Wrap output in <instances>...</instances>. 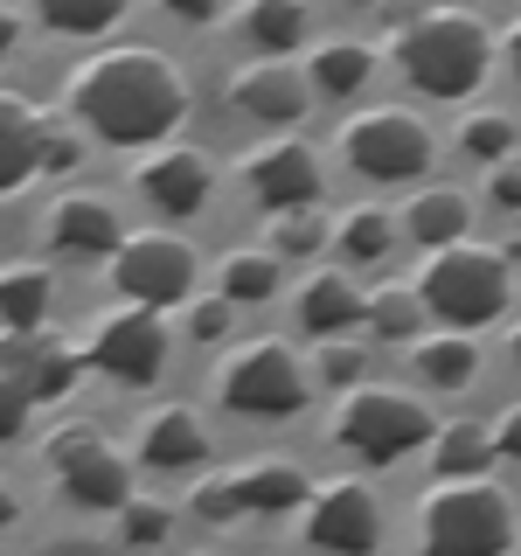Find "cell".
<instances>
[{
  "mask_svg": "<svg viewBox=\"0 0 521 556\" xmlns=\"http://www.w3.org/2000/svg\"><path fill=\"white\" fill-rule=\"evenodd\" d=\"M514 355H521V327H514Z\"/></svg>",
  "mask_w": 521,
  "mask_h": 556,
  "instance_id": "obj_44",
  "label": "cell"
},
{
  "mask_svg": "<svg viewBox=\"0 0 521 556\" xmlns=\"http://www.w3.org/2000/svg\"><path fill=\"white\" fill-rule=\"evenodd\" d=\"M417 292H424V306L439 313L445 327H486V320L508 313L514 278H508V257L500 251H486V243H452V251L424 257Z\"/></svg>",
  "mask_w": 521,
  "mask_h": 556,
  "instance_id": "obj_4",
  "label": "cell"
},
{
  "mask_svg": "<svg viewBox=\"0 0 521 556\" xmlns=\"http://www.w3.org/2000/svg\"><path fill=\"white\" fill-rule=\"evenodd\" d=\"M486 459H494V431L473 425V417H452V425H439V439H431V466L445 480H486Z\"/></svg>",
  "mask_w": 521,
  "mask_h": 556,
  "instance_id": "obj_24",
  "label": "cell"
},
{
  "mask_svg": "<svg viewBox=\"0 0 521 556\" xmlns=\"http://www.w3.org/2000/svg\"><path fill=\"white\" fill-rule=\"evenodd\" d=\"M49 243L69 257H118L126 251V223L104 195H63L49 208Z\"/></svg>",
  "mask_w": 521,
  "mask_h": 556,
  "instance_id": "obj_17",
  "label": "cell"
},
{
  "mask_svg": "<svg viewBox=\"0 0 521 556\" xmlns=\"http://www.w3.org/2000/svg\"><path fill=\"white\" fill-rule=\"evenodd\" d=\"M417 535L431 556H508L514 501L494 480H439L417 501Z\"/></svg>",
  "mask_w": 521,
  "mask_h": 556,
  "instance_id": "obj_3",
  "label": "cell"
},
{
  "mask_svg": "<svg viewBox=\"0 0 521 556\" xmlns=\"http://www.w3.org/2000/svg\"><path fill=\"white\" fill-rule=\"evenodd\" d=\"M327 237H334V223H327L320 208H292V216H278V223H271V243H278V257H313Z\"/></svg>",
  "mask_w": 521,
  "mask_h": 556,
  "instance_id": "obj_33",
  "label": "cell"
},
{
  "mask_svg": "<svg viewBox=\"0 0 521 556\" xmlns=\"http://www.w3.org/2000/svg\"><path fill=\"white\" fill-rule=\"evenodd\" d=\"M404 230L424 243V251H452V243H466V223H473V202L459 195V188H417L404 216Z\"/></svg>",
  "mask_w": 521,
  "mask_h": 556,
  "instance_id": "obj_20",
  "label": "cell"
},
{
  "mask_svg": "<svg viewBox=\"0 0 521 556\" xmlns=\"http://www.w3.org/2000/svg\"><path fill=\"white\" fill-rule=\"evenodd\" d=\"M494 452H500V459H521V404H514V410H500V425H494Z\"/></svg>",
  "mask_w": 521,
  "mask_h": 556,
  "instance_id": "obj_38",
  "label": "cell"
},
{
  "mask_svg": "<svg viewBox=\"0 0 521 556\" xmlns=\"http://www.w3.org/2000/svg\"><path fill=\"white\" fill-rule=\"evenodd\" d=\"M355 320H369V292L355 286L347 271H320V278H306V292H300V327L313 341H341Z\"/></svg>",
  "mask_w": 521,
  "mask_h": 556,
  "instance_id": "obj_18",
  "label": "cell"
},
{
  "mask_svg": "<svg viewBox=\"0 0 521 556\" xmlns=\"http://www.w3.org/2000/svg\"><path fill=\"white\" fill-rule=\"evenodd\" d=\"M508 63H514V77H521V22L508 28Z\"/></svg>",
  "mask_w": 521,
  "mask_h": 556,
  "instance_id": "obj_43",
  "label": "cell"
},
{
  "mask_svg": "<svg viewBox=\"0 0 521 556\" xmlns=\"http://www.w3.org/2000/svg\"><path fill=\"white\" fill-rule=\"evenodd\" d=\"M243 188H251L265 208L292 216V208L320 202V153L306 139H265V147L243 153Z\"/></svg>",
  "mask_w": 521,
  "mask_h": 556,
  "instance_id": "obj_12",
  "label": "cell"
},
{
  "mask_svg": "<svg viewBox=\"0 0 521 556\" xmlns=\"http://www.w3.org/2000/svg\"><path fill=\"white\" fill-rule=\"evenodd\" d=\"M306 77H313V91H320V98H355L361 84L376 77V49L369 42H347V35H341V42H320V56L306 63Z\"/></svg>",
  "mask_w": 521,
  "mask_h": 556,
  "instance_id": "obj_25",
  "label": "cell"
},
{
  "mask_svg": "<svg viewBox=\"0 0 521 556\" xmlns=\"http://www.w3.org/2000/svg\"><path fill=\"white\" fill-rule=\"evenodd\" d=\"M22 28H28V14H22V8H8V22H0V42L14 49V42H22Z\"/></svg>",
  "mask_w": 521,
  "mask_h": 556,
  "instance_id": "obj_42",
  "label": "cell"
},
{
  "mask_svg": "<svg viewBox=\"0 0 521 556\" xmlns=\"http://www.w3.org/2000/svg\"><path fill=\"white\" fill-rule=\"evenodd\" d=\"M306 543L327 556H369L382 543V508H376V486L361 480H320L306 501Z\"/></svg>",
  "mask_w": 521,
  "mask_h": 556,
  "instance_id": "obj_11",
  "label": "cell"
},
{
  "mask_svg": "<svg viewBox=\"0 0 521 556\" xmlns=\"http://www.w3.org/2000/svg\"><path fill=\"white\" fill-rule=\"evenodd\" d=\"M459 147L473 153V161H480L486 174H494L500 161H514V118L486 104V112H473V118H466V126H459Z\"/></svg>",
  "mask_w": 521,
  "mask_h": 556,
  "instance_id": "obj_31",
  "label": "cell"
},
{
  "mask_svg": "<svg viewBox=\"0 0 521 556\" xmlns=\"http://www.w3.org/2000/svg\"><path fill=\"white\" fill-rule=\"evenodd\" d=\"M118 0H35V22H42L49 35H104L118 28Z\"/></svg>",
  "mask_w": 521,
  "mask_h": 556,
  "instance_id": "obj_30",
  "label": "cell"
},
{
  "mask_svg": "<svg viewBox=\"0 0 521 556\" xmlns=\"http://www.w3.org/2000/svg\"><path fill=\"white\" fill-rule=\"evenodd\" d=\"M112 286L126 292V306H181L195 292V243L174 237V230H139L126 237V251L112 257Z\"/></svg>",
  "mask_w": 521,
  "mask_h": 556,
  "instance_id": "obj_9",
  "label": "cell"
},
{
  "mask_svg": "<svg viewBox=\"0 0 521 556\" xmlns=\"http://www.w3.org/2000/svg\"><path fill=\"white\" fill-rule=\"evenodd\" d=\"M230 300H223V292H216V300H195V306H188V334H195V341H223V334H230Z\"/></svg>",
  "mask_w": 521,
  "mask_h": 556,
  "instance_id": "obj_36",
  "label": "cell"
},
{
  "mask_svg": "<svg viewBox=\"0 0 521 556\" xmlns=\"http://www.w3.org/2000/svg\"><path fill=\"white\" fill-rule=\"evenodd\" d=\"M208 188H216V167H208V153H195V147H161L139 167V195L161 208V216H195L208 202Z\"/></svg>",
  "mask_w": 521,
  "mask_h": 556,
  "instance_id": "obj_15",
  "label": "cell"
},
{
  "mask_svg": "<svg viewBox=\"0 0 521 556\" xmlns=\"http://www.w3.org/2000/svg\"><path fill=\"white\" fill-rule=\"evenodd\" d=\"M188 501H195L202 521H237V515H251V508H243V494H237V473H208Z\"/></svg>",
  "mask_w": 521,
  "mask_h": 556,
  "instance_id": "obj_35",
  "label": "cell"
},
{
  "mask_svg": "<svg viewBox=\"0 0 521 556\" xmlns=\"http://www.w3.org/2000/svg\"><path fill=\"white\" fill-rule=\"evenodd\" d=\"M486 63H494V35L466 8H424L396 35V70L424 98H473L486 84Z\"/></svg>",
  "mask_w": 521,
  "mask_h": 556,
  "instance_id": "obj_2",
  "label": "cell"
},
{
  "mask_svg": "<svg viewBox=\"0 0 521 556\" xmlns=\"http://www.w3.org/2000/svg\"><path fill=\"white\" fill-rule=\"evenodd\" d=\"M28 410H35V404H28L22 390H8V396H0V425H8V439H22V431H28Z\"/></svg>",
  "mask_w": 521,
  "mask_h": 556,
  "instance_id": "obj_39",
  "label": "cell"
},
{
  "mask_svg": "<svg viewBox=\"0 0 521 556\" xmlns=\"http://www.w3.org/2000/svg\"><path fill=\"white\" fill-rule=\"evenodd\" d=\"M167 529H174V515L161 508V501H126V508H118V535H126L132 549L167 543Z\"/></svg>",
  "mask_w": 521,
  "mask_h": 556,
  "instance_id": "obj_34",
  "label": "cell"
},
{
  "mask_svg": "<svg viewBox=\"0 0 521 556\" xmlns=\"http://www.w3.org/2000/svg\"><path fill=\"white\" fill-rule=\"evenodd\" d=\"M243 35L257 42L265 63H285L292 49L313 35V14L300 8V0H257V8H243Z\"/></svg>",
  "mask_w": 521,
  "mask_h": 556,
  "instance_id": "obj_23",
  "label": "cell"
},
{
  "mask_svg": "<svg viewBox=\"0 0 521 556\" xmlns=\"http://www.w3.org/2000/svg\"><path fill=\"white\" fill-rule=\"evenodd\" d=\"M230 104L243 118H257V126H292V118H306V104H313V77L306 70H292V63H243L237 77H230Z\"/></svg>",
  "mask_w": 521,
  "mask_h": 556,
  "instance_id": "obj_14",
  "label": "cell"
},
{
  "mask_svg": "<svg viewBox=\"0 0 521 556\" xmlns=\"http://www.w3.org/2000/svg\"><path fill=\"white\" fill-rule=\"evenodd\" d=\"M417 376H424L431 390H459V382H473L480 376L473 334H431V341H417Z\"/></svg>",
  "mask_w": 521,
  "mask_h": 556,
  "instance_id": "obj_27",
  "label": "cell"
},
{
  "mask_svg": "<svg viewBox=\"0 0 521 556\" xmlns=\"http://www.w3.org/2000/svg\"><path fill=\"white\" fill-rule=\"evenodd\" d=\"M216 396L243 417H292V410H306L313 376L285 341H243L216 369Z\"/></svg>",
  "mask_w": 521,
  "mask_h": 556,
  "instance_id": "obj_6",
  "label": "cell"
},
{
  "mask_svg": "<svg viewBox=\"0 0 521 556\" xmlns=\"http://www.w3.org/2000/svg\"><path fill=\"white\" fill-rule=\"evenodd\" d=\"M334 243H341V257H355V265H376V257L396 243V216H390V208H376V202H355L334 223Z\"/></svg>",
  "mask_w": 521,
  "mask_h": 556,
  "instance_id": "obj_28",
  "label": "cell"
},
{
  "mask_svg": "<svg viewBox=\"0 0 521 556\" xmlns=\"http://www.w3.org/2000/svg\"><path fill=\"white\" fill-rule=\"evenodd\" d=\"M63 104L104 147H153L161 153V139L188 118V77L161 49L126 42V49H98V56H84L69 70Z\"/></svg>",
  "mask_w": 521,
  "mask_h": 556,
  "instance_id": "obj_1",
  "label": "cell"
},
{
  "mask_svg": "<svg viewBox=\"0 0 521 556\" xmlns=\"http://www.w3.org/2000/svg\"><path fill=\"white\" fill-rule=\"evenodd\" d=\"M42 459H49V473H56V486L77 501V508L118 515V508L132 501V459H126L112 439H104L98 425H63V431H49V439H42Z\"/></svg>",
  "mask_w": 521,
  "mask_h": 556,
  "instance_id": "obj_7",
  "label": "cell"
},
{
  "mask_svg": "<svg viewBox=\"0 0 521 556\" xmlns=\"http://www.w3.org/2000/svg\"><path fill=\"white\" fill-rule=\"evenodd\" d=\"M424 320H431V306H424L417 286H376L369 292V320H361V327H369L376 341H417Z\"/></svg>",
  "mask_w": 521,
  "mask_h": 556,
  "instance_id": "obj_26",
  "label": "cell"
},
{
  "mask_svg": "<svg viewBox=\"0 0 521 556\" xmlns=\"http://www.w3.org/2000/svg\"><path fill=\"white\" fill-rule=\"evenodd\" d=\"M237 494H243L251 515H285V508H306L313 501V480L292 459H251L237 473Z\"/></svg>",
  "mask_w": 521,
  "mask_h": 556,
  "instance_id": "obj_21",
  "label": "cell"
},
{
  "mask_svg": "<svg viewBox=\"0 0 521 556\" xmlns=\"http://www.w3.org/2000/svg\"><path fill=\"white\" fill-rule=\"evenodd\" d=\"M486 202L494 208H521V161H500L486 174Z\"/></svg>",
  "mask_w": 521,
  "mask_h": 556,
  "instance_id": "obj_37",
  "label": "cell"
},
{
  "mask_svg": "<svg viewBox=\"0 0 521 556\" xmlns=\"http://www.w3.org/2000/svg\"><path fill=\"white\" fill-rule=\"evenodd\" d=\"M77 153H84L77 139H69V132H56V147H49V167H42V174H69V167H77Z\"/></svg>",
  "mask_w": 521,
  "mask_h": 556,
  "instance_id": "obj_40",
  "label": "cell"
},
{
  "mask_svg": "<svg viewBox=\"0 0 521 556\" xmlns=\"http://www.w3.org/2000/svg\"><path fill=\"white\" fill-rule=\"evenodd\" d=\"M341 161L369 181H417L431 167V126L404 104H376L341 126Z\"/></svg>",
  "mask_w": 521,
  "mask_h": 556,
  "instance_id": "obj_8",
  "label": "cell"
},
{
  "mask_svg": "<svg viewBox=\"0 0 521 556\" xmlns=\"http://www.w3.org/2000/svg\"><path fill=\"white\" fill-rule=\"evenodd\" d=\"M167 14H181V22H216V0H167Z\"/></svg>",
  "mask_w": 521,
  "mask_h": 556,
  "instance_id": "obj_41",
  "label": "cell"
},
{
  "mask_svg": "<svg viewBox=\"0 0 521 556\" xmlns=\"http://www.w3.org/2000/svg\"><path fill=\"white\" fill-rule=\"evenodd\" d=\"M0 320H8V334H35V327H49V265L14 257V265L0 271Z\"/></svg>",
  "mask_w": 521,
  "mask_h": 556,
  "instance_id": "obj_22",
  "label": "cell"
},
{
  "mask_svg": "<svg viewBox=\"0 0 521 556\" xmlns=\"http://www.w3.org/2000/svg\"><path fill=\"white\" fill-rule=\"evenodd\" d=\"M84 362L118 382H153L167 369V327L147 306H112L84 327Z\"/></svg>",
  "mask_w": 521,
  "mask_h": 556,
  "instance_id": "obj_10",
  "label": "cell"
},
{
  "mask_svg": "<svg viewBox=\"0 0 521 556\" xmlns=\"http://www.w3.org/2000/svg\"><path fill=\"white\" fill-rule=\"evenodd\" d=\"M49 147H56V118H49L35 98H22V91L0 98V181L22 188L28 174H42Z\"/></svg>",
  "mask_w": 521,
  "mask_h": 556,
  "instance_id": "obj_16",
  "label": "cell"
},
{
  "mask_svg": "<svg viewBox=\"0 0 521 556\" xmlns=\"http://www.w3.org/2000/svg\"><path fill=\"white\" fill-rule=\"evenodd\" d=\"M216 278H223V300H230V306H257V300H271V292H278V257H265V251H230Z\"/></svg>",
  "mask_w": 521,
  "mask_h": 556,
  "instance_id": "obj_29",
  "label": "cell"
},
{
  "mask_svg": "<svg viewBox=\"0 0 521 556\" xmlns=\"http://www.w3.org/2000/svg\"><path fill=\"white\" fill-rule=\"evenodd\" d=\"M334 439L355 452V459L396 466L404 452H417V445L439 439V425H431V410L417 404L410 390H390V382H361V390H347V396H341V410H334Z\"/></svg>",
  "mask_w": 521,
  "mask_h": 556,
  "instance_id": "obj_5",
  "label": "cell"
},
{
  "mask_svg": "<svg viewBox=\"0 0 521 556\" xmlns=\"http://www.w3.org/2000/svg\"><path fill=\"white\" fill-rule=\"evenodd\" d=\"M313 376H320L327 390H361V376H369V348H361V341H320V348H313Z\"/></svg>",
  "mask_w": 521,
  "mask_h": 556,
  "instance_id": "obj_32",
  "label": "cell"
},
{
  "mask_svg": "<svg viewBox=\"0 0 521 556\" xmlns=\"http://www.w3.org/2000/svg\"><path fill=\"white\" fill-rule=\"evenodd\" d=\"M208 452V431L188 404H153L139 417V459L147 466H195Z\"/></svg>",
  "mask_w": 521,
  "mask_h": 556,
  "instance_id": "obj_19",
  "label": "cell"
},
{
  "mask_svg": "<svg viewBox=\"0 0 521 556\" xmlns=\"http://www.w3.org/2000/svg\"><path fill=\"white\" fill-rule=\"evenodd\" d=\"M84 369V341H63L56 327L35 334H8V390H22L28 404H56Z\"/></svg>",
  "mask_w": 521,
  "mask_h": 556,
  "instance_id": "obj_13",
  "label": "cell"
}]
</instances>
